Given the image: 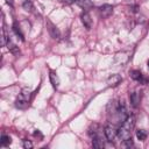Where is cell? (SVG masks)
Returning <instances> with one entry per match:
<instances>
[{"mask_svg":"<svg viewBox=\"0 0 149 149\" xmlns=\"http://www.w3.org/2000/svg\"><path fill=\"white\" fill-rule=\"evenodd\" d=\"M135 122H136V119L133 114H128V116L123 120V122H121L118 129V137L121 141L132 139V132L135 127Z\"/></svg>","mask_w":149,"mask_h":149,"instance_id":"6da1fadb","label":"cell"},{"mask_svg":"<svg viewBox=\"0 0 149 149\" xmlns=\"http://www.w3.org/2000/svg\"><path fill=\"white\" fill-rule=\"evenodd\" d=\"M29 100H30V91L27 90V88H23L19 93V95H17V98L15 100V106L17 108H20V109H24V108L28 107Z\"/></svg>","mask_w":149,"mask_h":149,"instance_id":"7a4b0ae2","label":"cell"},{"mask_svg":"<svg viewBox=\"0 0 149 149\" xmlns=\"http://www.w3.org/2000/svg\"><path fill=\"white\" fill-rule=\"evenodd\" d=\"M45 24H47V29H48V31H49V34H50V36H51L52 38H59V37H61V31H59V29H58L57 26L54 24L49 19H47Z\"/></svg>","mask_w":149,"mask_h":149,"instance_id":"3957f363","label":"cell"},{"mask_svg":"<svg viewBox=\"0 0 149 149\" xmlns=\"http://www.w3.org/2000/svg\"><path fill=\"white\" fill-rule=\"evenodd\" d=\"M104 133H105L106 139H107L109 142H112V141H114L115 137L118 136V128H115V126H113V125H108V126L105 127Z\"/></svg>","mask_w":149,"mask_h":149,"instance_id":"277c9868","label":"cell"},{"mask_svg":"<svg viewBox=\"0 0 149 149\" xmlns=\"http://www.w3.org/2000/svg\"><path fill=\"white\" fill-rule=\"evenodd\" d=\"M99 14L101 17L104 19H107L112 14H113V6L112 5H108V3H105L102 6L99 7Z\"/></svg>","mask_w":149,"mask_h":149,"instance_id":"5b68a950","label":"cell"},{"mask_svg":"<svg viewBox=\"0 0 149 149\" xmlns=\"http://www.w3.org/2000/svg\"><path fill=\"white\" fill-rule=\"evenodd\" d=\"M121 80H122L121 76L118 74V73H114V74H111V76L107 78V84H108V86H111V87H115V86H118V85L121 83Z\"/></svg>","mask_w":149,"mask_h":149,"instance_id":"8992f818","label":"cell"},{"mask_svg":"<svg viewBox=\"0 0 149 149\" xmlns=\"http://www.w3.org/2000/svg\"><path fill=\"white\" fill-rule=\"evenodd\" d=\"M80 19H81V22H83L84 27L86 29H91V27H92V19H91L90 14L87 12H84V13H81Z\"/></svg>","mask_w":149,"mask_h":149,"instance_id":"52a82bcc","label":"cell"},{"mask_svg":"<svg viewBox=\"0 0 149 149\" xmlns=\"http://www.w3.org/2000/svg\"><path fill=\"white\" fill-rule=\"evenodd\" d=\"M88 135L93 139L95 136H101L100 135V126L98 123H92L90 127H88Z\"/></svg>","mask_w":149,"mask_h":149,"instance_id":"ba28073f","label":"cell"},{"mask_svg":"<svg viewBox=\"0 0 149 149\" xmlns=\"http://www.w3.org/2000/svg\"><path fill=\"white\" fill-rule=\"evenodd\" d=\"M129 99H130V104L133 107H137L139 104H140V99H141V94L140 92L135 91V92H132L129 94Z\"/></svg>","mask_w":149,"mask_h":149,"instance_id":"9c48e42d","label":"cell"},{"mask_svg":"<svg viewBox=\"0 0 149 149\" xmlns=\"http://www.w3.org/2000/svg\"><path fill=\"white\" fill-rule=\"evenodd\" d=\"M6 45H7L8 50H9L12 54H14V55H16V56L20 54V49H19V47H16V44H14L9 37L7 38V43H6Z\"/></svg>","mask_w":149,"mask_h":149,"instance_id":"30bf717a","label":"cell"},{"mask_svg":"<svg viewBox=\"0 0 149 149\" xmlns=\"http://www.w3.org/2000/svg\"><path fill=\"white\" fill-rule=\"evenodd\" d=\"M92 146H93V148L101 149V148L105 147V142H104L101 136H95V137L92 139Z\"/></svg>","mask_w":149,"mask_h":149,"instance_id":"8fae6325","label":"cell"},{"mask_svg":"<svg viewBox=\"0 0 149 149\" xmlns=\"http://www.w3.org/2000/svg\"><path fill=\"white\" fill-rule=\"evenodd\" d=\"M49 77H50V81H51V84H52V86H54V88H57L58 86H59V78H58V76H57V73L55 72V71H50V73H49Z\"/></svg>","mask_w":149,"mask_h":149,"instance_id":"7c38bea8","label":"cell"},{"mask_svg":"<svg viewBox=\"0 0 149 149\" xmlns=\"http://www.w3.org/2000/svg\"><path fill=\"white\" fill-rule=\"evenodd\" d=\"M74 2L79 7H81L83 9H88V8H91L93 6V3H92L91 0H74Z\"/></svg>","mask_w":149,"mask_h":149,"instance_id":"4fadbf2b","label":"cell"},{"mask_svg":"<svg viewBox=\"0 0 149 149\" xmlns=\"http://www.w3.org/2000/svg\"><path fill=\"white\" fill-rule=\"evenodd\" d=\"M130 77H132V79H134L136 81H143V74L139 70H133L130 72Z\"/></svg>","mask_w":149,"mask_h":149,"instance_id":"5bb4252c","label":"cell"},{"mask_svg":"<svg viewBox=\"0 0 149 149\" xmlns=\"http://www.w3.org/2000/svg\"><path fill=\"white\" fill-rule=\"evenodd\" d=\"M13 30H14V33L16 34V36H19V37L21 38V41H24V36H23V34L21 33V29H20V27L17 26L16 22H14V24H13Z\"/></svg>","mask_w":149,"mask_h":149,"instance_id":"9a60e30c","label":"cell"},{"mask_svg":"<svg viewBox=\"0 0 149 149\" xmlns=\"http://www.w3.org/2000/svg\"><path fill=\"white\" fill-rule=\"evenodd\" d=\"M22 7H23L26 10H28V12H31V10L34 9V5H33V2H31L30 0H23Z\"/></svg>","mask_w":149,"mask_h":149,"instance_id":"2e32d148","label":"cell"},{"mask_svg":"<svg viewBox=\"0 0 149 149\" xmlns=\"http://www.w3.org/2000/svg\"><path fill=\"white\" fill-rule=\"evenodd\" d=\"M136 136H137V139H139L140 141H144V140L147 139L148 134H147V132H146L144 129H139V130L136 132Z\"/></svg>","mask_w":149,"mask_h":149,"instance_id":"e0dca14e","label":"cell"},{"mask_svg":"<svg viewBox=\"0 0 149 149\" xmlns=\"http://www.w3.org/2000/svg\"><path fill=\"white\" fill-rule=\"evenodd\" d=\"M10 142H12V140H10V137H9L8 135H2V136H1V140H0L1 146H7V144H9Z\"/></svg>","mask_w":149,"mask_h":149,"instance_id":"ac0fdd59","label":"cell"},{"mask_svg":"<svg viewBox=\"0 0 149 149\" xmlns=\"http://www.w3.org/2000/svg\"><path fill=\"white\" fill-rule=\"evenodd\" d=\"M22 146H23L24 149H30V148H33V143H31L29 140H23Z\"/></svg>","mask_w":149,"mask_h":149,"instance_id":"d6986e66","label":"cell"},{"mask_svg":"<svg viewBox=\"0 0 149 149\" xmlns=\"http://www.w3.org/2000/svg\"><path fill=\"white\" fill-rule=\"evenodd\" d=\"M6 2H7L8 5H10V6H13V0H6Z\"/></svg>","mask_w":149,"mask_h":149,"instance_id":"ffe728a7","label":"cell"},{"mask_svg":"<svg viewBox=\"0 0 149 149\" xmlns=\"http://www.w3.org/2000/svg\"><path fill=\"white\" fill-rule=\"evenodd\" d=\"M148 66H149V61H148Z\"/></svg>","mask_w":149,"mask_h":149,"instance_id":"44dd1931","label":"cell"},{"mask_svg":"<svg viewBox=\"0 0 149 149\" xmlns=\"http://www.w3.org/2000/svg\"><path fill=\"white\" fill-rule=\"evenodd\" d=\"M58 1H63V0H58Z\"/></svg>","mask_w":149,"mask_h":149,"instance_id":"7402d4cb","label":"cell"}]
</instances>
